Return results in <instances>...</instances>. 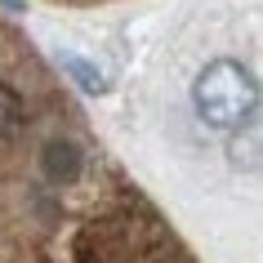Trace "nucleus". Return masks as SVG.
Wrapping results in <instances>:
<instances>
[{"instance_id": "f257e3e1", "label": "nucleus", "mask_w": 263, "mask_h": 263, "mask_svg": "<svg viewBox=\"0 0 263 263\" xmlns=\"http://www.w3.org/2000/svg\"><path fill=\"white\" fill-rule=\"evenodd\" d=\"M192 103L210 129H241V125L259 121V81L236 58H214L196 76Z\"/></svg>"}, {"instance_id": "f03ea898", "label": "nucleus", "mask_w": 263, "mask_h": 263, "mask_svg": "<svg viewBox=\"0 0 263 263\" xmlns=\"http://www.w3.org/2000/svg\"><path fill=\"white\" fill-rule=\"evenodd\" d=\"M58 63H63V71H67L71 81L81 85V89H89V94H103V89H107V81H103V71L98 67H89V63H85L81 54H71V49H63V54H58Z\"/></svg>"}]
</instances>
